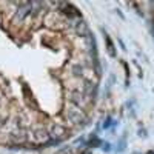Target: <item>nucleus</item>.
<instances>
[{
  "mask_svg": "<svg viewBox=\"0 0 154 154\" xmlns=\"http://www.w3.org/2000/svg\"><path fill=\"white\" fill-rule=\"evenodd\" d=\"M77 31H79L82 35H86L88 34V29H86V25L83 23V22H80V25L77 26Z\"/></svg>",
  "mask_w": 154,
  "mask_h": 154,
  "instance_id": "1",
  "label": "nucleus"
},
{
  "mask_svg": "<svg viewBox=\"0 0 154 154\" xmlns=\"http://www.w3.org/2000/svg\"><path fill=\"white\" fill-rule=\"evenodd\" d=\"M106 42H108V49H109V54L114 57L116 56V53H114V46H112V42H111V38L106 35Z\"/></svg>",
  "mask_w": 154,
  "mask_h": 154,
  "instance_id": "2",
  "label": "nucleus"
},
{
  "mask_svg": "<svg viewBox=\"0 0 154 154\" xmlns=\"http://www.w3.org/2000/svg\"><path fill=\"white\" fill-rule=\"evenodd\" d=\"M109 148H111V146H109V143H105V146H103V149H106V151H108Z\"/></svg>",
  "mask_w": 154,
  "mask_h": 154,
  "instance_id": "3",
  "label": "nucleus"
}]
</instances>
